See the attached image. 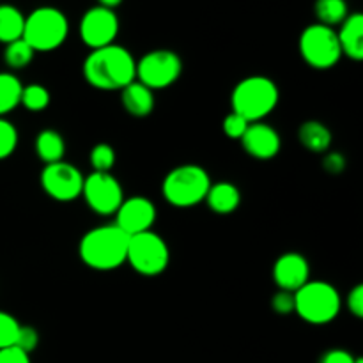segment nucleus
Segmentation results:
<instances>
[{
  "instance_id": "nucleus-1",
  "label": "nucleus",
  "mask_w": 363,
  "mask_h": 363,
  "mask_svg": "<svg viewBox=\"0 0 363 363\" xmlns=\"http://www.w3.org/2000/svg\"><path fill=\"white\" fill-rule=\"evenodd\" d=\"M137 77V60L124 46L92 50L84 60V78L99 91H123Z\"/></svg>"
},
{
  "instance_id": "nucleus-2",
  "label": "nucleus",
  "mask_w": 363,
  "mask_h": 363,
  "mask_svg": "<svg viewBox=\"0 0 363 363\" xmlns=\"http://www.w3.org/2000/svg\"><path fill=\"white\" fill-rule=\"evenodd\" d=\"M128 240L116 223L91 229L82 236L78 255L87 268L96 272H112L126 262Z\"/></svg>"
},
{
  "instance_id": "nucleus-3",
  "label": "nucleus",
  "mask_w": 363,
  "mask_h": 363,
  "mask_svg": "<svg viewBox=\"0 0 363 363\" xmlns=\"http://www.w3.org/2000/svg\"><path fill=\"white\" fill-rule=\"evenodd\" d=\"M280 92L275 82L268 77L254 74L247 77L234 87L230 94V106L248 123H261L279 105Z\"/></svg>"
},
{
  "instance_id": "nucleus-4",
  "label": "nucleus",
  "mask_w": 363,
  "mask_h": 363,
  "mask_svg": "<svg viewBox=\"0 0 363 363\" xmlns=\"http://www.w3.org/2000/svg\"><path fill=\"white\" fill-rule=\"evenodd\" d=\"M340 308L339 291L325 280H308L294 293V312L308 325H328L340 314Z\"/></svg>"
},
{
  "instance_id": "nucleus-5",
  "label": "nucleus",
  "mask_w": 363,
  "mask_h": 363,
  "mask_svg": "<svg viewBox=\"0 0 363 363\" xmlns=\"http://www.w3.org/2000/svg\"><path fill=\"white\" fill-rule=\"evenodd\" d=\"M211 184V177L204 167L186 163L174 167L163 177L162 194L174 208H194L204 201Z\"/></svg>"
},
{
  "instance_id": "nucleus-6",
  "label": "nucleus",
  "mask_w": 363,
  "mask_h": 363,
  "mask_svg": "<svg viewBox=\"0 0 363 363\" xmlns=\"http://www.w3.org/2000/svg\"><path fill=\"white\" fill-rule=\"evenodd\" d=\"M69 34V21L66 14L52 6L38 7L25 16L23 39L34 52L57 50Z\"/></svg>"
},
{
  "instance_id": "nucleus-7",
  "label": "nucleus",
  "mask_w": 363,
  "mask_h": 363,
  "mask_svg": "<svg viewBox=\"0 0 363 363\" xmlns=\"http://www.w3.org/2000/svg\"><path fill=\"white\" fill-rule=\"evenodd\" d=\"M126 262L138 275L158 277L169 268V247L165 240L152 230L135 234L128 240Z\"/></svg>"
},
{
  "instance_id": "nucleus-8",
  "label": "nucleus",
  "mask_w": 363,
  "mask_h": 363,
  "mask_svg": "<svg viewBox=\"0 0 363 363\" xmlns=\"http://www.w3.org/2000/svg\"><path fill=\"white\" fill-rule=\"evenodd\" d=\"M300 55L314 69H330L342 57L337 30L326 25H308L300 35Z\"/></svg>"
},
{
  "instance_id": "nucleus-9",
  "label": "nucleus",
  "mask_w": 363,
  "mask_h": 363,
  "mask_svg": "<svg viewBox=\"0 0 363 363\" xmlns=\"http://www.w3.org/2000/svg\"><path fill=\"white\" fill-rule=\"evenodd\" d=\"M183 60L172 50H152L140 57L137 62V77L140 84L151 91L167 89L181 77Z\"/></svg>"
},
{
  "instance_id": "nucleus-10",
  "label": "nucleus",
  "mask_w": 363,
  "mask_h": 363,
  "mask_svg": "<svg viewBox=\"0 0 363 363\" xmlns=\"http://www.w3.org/2000/svg\"><path fill=\"white\" fill-rule=\"evenodd\" d=\"M82 197L92 211L101 216H110L116 215L123 204L124 191L112 172H92L84 179Z\"/></svg>"
},
{
  "instance_id": "nucleus-11",
  "label": "nucleus",
  "mask_w": 363,
  "mask_h": 363,
  "mask_svg": "<svg viewBox=\"0 0 363 363\" xmlns=\"http://www.w3.org/2000/svg\"><path fill=\"white\" fill-rule=\"evenodd\" d=\"M84 179L80 170L67 162L45 165L41 170V186L50 199L59 202L77 201L82 195Z\"/></svg>"
},
{
  "instance_id": "nucleus-12",
  "label": "nucleus",
  "mask_w": 363,
  "mask_h": 363,
  "mask_svg": "<svg viewBox=\"0 0 363 363\" xmlns=\"http://www.w3.org/2000/svg\"><path fill=\"white\" fill-rule=\"evenodd\" d=\"M119 34V20L112 9L96 6L85 11L80 20V38L91 50L113 45Z\"/></svg>"
},
{
  "instance_id": "nucleus-13",
  "label": "nucleus",
  "mask_w": 363,
  "mask_h": 363,
  "mask_svg": "<svg viewBox=\"0 0 363 363\" xmlns=\"http://www.w3.org/2000/svg\"><path fill=\"white\" fill-rule=\"evenodd\" d=\"M156 222V206L147 197L135 195L124 199L123 204L116 211V225L128 236L152 230Z\"/></svg>"
},
{
  "instance_id": "nucleus-14",
  "label": "nucleus",
  "mask_w": 363,
  "mask_h": 363,
  "mask_svg": "<svg viewBox=\"0 0 363 363\" xmlns=\"http://www.w3.org/2000/svg\"><path fill=\"white\" fill-rule=\"evenodd\" d=\"M311 280V264L298 252H286L273 264V282L280 291L296 293Z\"/></svg>"
},
{
  "instance_id": "nucleus-15",
  "label": "nucleus",
  "mask_w": 363,
  "mask_h": 363,
  "mask_svg": "<svg viewBox=\"0 0 363 363\" xmlns=\"http://www.w3.org/2000/svg\"><path fill=\"white\" fill-rule=\"evenodd\" d=\"M241 145L248 156L264 162L279 155L282 147V138L275 128L261 121V123H250L241 137Z\"/></svg>"
},
{
  "instance_id": "nucleus-16",
  "label": "nucleus",
  "mask_w": 363,
  "mask_h": 363,
  "mask_svg": "<svg viewBox=\"0 0 363 363\" xmlns=\"http://www.w3.org/2000/svg\"><path fill=\"white\" fill-rule=\"evenodd\" d=\"M342 55L353 60H363V14H347L346 20L340 23V30L337 32Z\"/></svg>"
},
{
  "instance_id": "nucleus-17",
  "label": "nucleus",
  "mask_w": 363,
  "mask_h": 363,
  "mask_svg": "<svg viewBox=\"0 0 363 363\" xmlns=\"http://www.w3.org/2000/svg\"><path fill=\"white\" fill-rule=\"evenodd\" d=\"M121 103L130 116L147 117L155 110V91L133 80L121 91Z\"/></svg>"
},
{
  "instance_id": "nucleus-18",
  "label": "nucleus",
  "mask_w": 363,
  "mask_h": 363,
  "mask_svg": "<svg viewBox=\"0 0 363 363\" xmlns=\"http://www.w3.org/2000/svg\"><path fill=\"white\" fill-rule=\"evenodd\" d=\"M204 201L208 202L209 209L216 215H230L241 204L240 188L229 181H220V183L209 186Z\"/></svg>"
},
{
  "instance_id": "nucleus-19",
  "label": "nucleus",
  "mask_w": 363,
  "mask_h": 363,
  "mask_svg": "<svg viewBox=\"0 0 363 363\" xmlns=\"http://www.w3.org/2000/svg\"><path fill=\"white\" fill-rule=\"evenodd\" d=\"M298 138L305 149L315 155H323L332 145V131L319 121H307L298 130Z\"/></svg>"
},
{
  "instance_id": "nucleus-20",
  "label": "nucleus",
  "mask_w": 363,
  "mask_h": 363,
  "mask_svg": "<svg viewBox=\"0 0 363 363\" xmlns=\"http://www.w3.org/2000/svg\"><path fill=\"white\" fill-rule=\"evenodd\" d=\"M35 152L45 165L62 162L64 152H66L64 137L55 130H43L35 137Z\"/></svg>"
},
{
  "instance_id": "nucleus-21",
  "label": "nucleus",
  "mask_w": 363,
  "mask_h": 363,
  "mask_svg": "<svg viewBox=\"0 0 363 363\" xmlns=\"http://www.w3.org/2000/svg\"><path fill=\"white\" fill-rule=\"evenodd\" d=\"M25 27V16L18 7L11 4L0 6V43L9 45V43L21 39Z\"/></svg>"
},
{
  "instance_id": "nucleus-22",
  "label": "nucleus",
  "mask_w": 363,
  "mask_h": 363,
  "mask_svg": "<svg viewBox=\"0 0 363 363\" xmlns=\"http://www.w3.org/2000/svg\"><path fill=\"white\" fill-rule=\"evenodd\" d=\"M20 78L13 73H0V117L13 112L20 105L21 98Z\"/></svg>"
},
{
  "instance_id": "nucleus-23",
  "label": "nucleus",
  "mask_w": 363,
  "mask_h": 363,
  "mask_svg": "<svg viewBox=\"0 0 363 363\" xmlns=\"http://www.w3.org/2000/svg\"><path fill=\"white\" fill-rule=\"evenodd\" d=\"M314 13L318 18V23L332 28L342 23L350 14L346 0H315Z\"/></svg>"
},
{
  "instance_id": "nucleus-24",
  "label": "nucleus",
  "mask_w": 363,
  "mask_h": 363,
  "mask_svg": "<svg viewBox=\"0 0 363 363\" xmlns=\"http://www.w3.org/2000/svg\"><path fill=\"white\" fill-rule=\"evenodd\" d=\"M34 50L23 41V39H16V41L6 45L4 50V62L11 69H23L34 59Z\"/></svg>"
},
{
  "instance_id": "nucleus-25",
  "label": "nucleus",
  "mask_w": 363,
  "mask_h": 363,
  "mask_svg": "<svg viewBox=\"0 0 363 363\" xmlns=\"http://www.w3.org/2000/svg\"><path fill=\"white\" fill-rule=\"evenodd\" d=\"M50 101H52V96L45 85L28 84L21 89L20 105H23L28 112H43L48 108Z\"/></svg>"
},
{
  "instance_id": "nucleus-26",
  "label": "nucleus",
  "mask_w": 363,
  "mask_h": 363,
  "mask_svg": "<svg viewBox=\"0 0 363 363\" xmlns=\"http://www.w3.org/2000/svg\"><path fill=\"white\" fill-rule=\"evenodd\" d=\"M89 162L91 167L94 169V172H110L116 165V151H113L112 145L105 144H96L91 149V155H89Z\"/></svg>"
},
{
  "instance_id": "nucleus-27",
  "label": "nucleus",
  "mask_w": 363,
  "mask_h": 363,
  "mask_svg": "<svg viewBox=\"0 0 363 363\" xmlns=\"http://www.w3.org/2000/svg\"><path fill=\"white\" fill-rule=\"evenodd\" d=\"M20 326L21 325L16 321V318H14V315L0 311V350L13 347L14 344H16Z\"/></svg>"
},
{
  "instance_id": "nucleus-28",
  "label": "nucleus",
  "mask_w": 363,
  "mask_h": 363,
  "mask_svg": "<svg viewBox=\"0 0 363 363\" xmlns=\"http://www.w3.org/2000/svg\"><path fill=\"white\" fill-rule=\"evenodd\" d=\"M18 145V131L11 121L0 117V160L9 158Z\"/></svg>"
},
{
  "instance_id": "nucleus-29",
  "label": "nucleus",
  "mask_w": 363,
  "mask_h": 363,
  "mask_svg": "<svg viewBox=\"0 0 363 363\" xmlns=\"http://www.w3.org/2000/svg\"><path fill=\"white\" fill-rule=\"evenodd\" d=\"M248 126H250V123L245 117H241L240 113L234 112H230L222 123L223 133H225V137L233 138V140H241V137H243Z\"/></svg>"
},
{
  "instance_id": "nucleus-30",
  "label": "nucleus",
  "mask_w": 363,
  "mask_h": 363,
  "mask_svg": "<svg viewBox=\"0 0 363 363\" xmlns=\"http://www.w3.org/2000/svg\"><path fill=\"white\" fill-rule=\"evenodd\" d=\"M14 346L18 350L25 351L27 354H30L35 347L39 346V333L38 330L32 328V326H20V332H18V339Z\"/></svg>"
},
{
  "instance_id": "nucleus-31",
  "label": "nucleus",
  "mask_w": 363,
  "mask_h": 363,
  "mask_svg": "<svg viewBox=\"0 0 363 363\" xmlns=\"http://www.w3.org/2000/svg\"><path fill=\"white\" fill-rule=\"evenodd\" d=\"M272 308L279 315H289L294 312V293L277 291L272 298Z\"/></svg>"
},
{
  "instance_id": "nucleus-32",
  "label": "nucleus",
  "mask_w": 363,
  "mask_h": 363,
  "mask_svg": "<svg viewBox=\"0 0 363 363\" xmlns=\"http://www.w3.org/2000/svg\"><path fill=\"white\" fill-rule=\"evenodd\" d=\"M346 303H347V308H350V312L354 315V318H358V319L363 318V286L362 284H358V286H354L353 289L350 291Z\"/></svg>"
},
{
  "instance_id": "nucleus-33",
  "label": "nucleus",
  "mask_w": 363,
  "mask_h": 363,
  "mask_svg": "<svg viewBox=\"0 0 363 363\" xmlns=\"http://www.w3.org/2000/svg\"><path fill=\"white\" fill-rule=\"evenodd\" d=\"M0 363H30V354L18 350L16 346L0 350Z\"/></svg>"
},
{
  "instance_id": "nucleus-34",
  "label": "nucleus",
  "mask_w": 363,
  "mask_h": 363,
  "mask_svg": "<svg viewBox=\"0 0 363 363\" xmlns=\"http://www.w3.org/2000/svg\"><path fill=\"white\" fill-rule=\"evenodd\" d=\"M357 358L346 350H330L321 357L319 363H354Z\"/></svg>"
},
{
  "instance_id": "nucleus-35",
  "label": "nucleus",
  "mask_w": 363,
  "mask_h": 363,
  "mask_svg": "<svg viewBox=\"0 0 363 363\" xmlns=\"http://www.w3.org/2000/svg\"><path fill=\"white\" fill-rule=\"evenodd\" d=\"M323 167H325L326 172L330 174H339L342 172L344 167H346V160L340 152H330V155L325 156L323 160Z\"/></svg>"
},
{
  "instance_id": "nucleus-36",
  "label": "nucleus",
  "mask_w": 363,
  "mask_h": 363,
  "mask_svg": "<svg viewBox=\"0 0 363 363\" xmlns=\"http://www.w3.org/2000/svg\"><path fill=\"white\" fill-rule=\"evenodd\" d=\"M99 6L101 7H106V9H116L117 6H121L123 4V0H98Z\"/></svg>"
},
{
  "instance_id": "nucleus-37",
  "label": "nucleus",
  "mask_w": 363,
  "mask_h": 363,
  "mask_svg": "<svg viewBox=\"0 0 363 363\" xmlns=\"http://www.w3.org/2000/svg\"><path fill=\"white\" fill-rule=\"evenodd\" d=\"M354 363H363V360H362V358H357V362H354Z\"/></svg>"
}]
</instances>
